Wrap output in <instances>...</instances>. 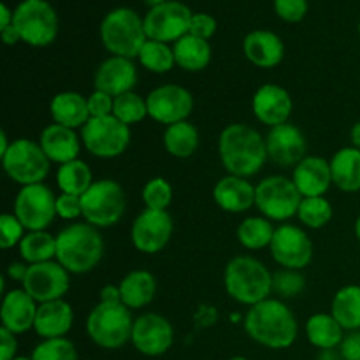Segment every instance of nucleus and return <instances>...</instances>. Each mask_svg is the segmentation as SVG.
I'll return each mask as SVG.
<instances>
[{
  "instance_id": "obj_1",
  "label": "nucleus",
  "mask_w": 360,
  "mask_h": 360,
  "mask_svg": "<svg viewBox=\"0 0 360 360\" xmlns=\"http://www.w3.org/2000/svg\"><path fill=\"white\" fill-rule=\"evenodd\" d=\"M218 155L225 171L239 178H252L266 165V137L246 123H231L218 137Z\"/></svg>"
},
{
  "instance_id": "obj_2",
  "label": "nucleus",
  "mask_w": 360,
  "mask_h": 360,
  "mask_svg": "<svg viewBox=\"0 0 360 360\" xmlns=\"http://www.w3.org/2000/svg\"><path fill=\"white\" fill-rule=\"evenodd\" d=\"M245 330L255 343L271 350L290 348L297 340V320L280 299H266L252 306L245 316Z\"/></svg>"
},
{
  "instance_id": "obj_3",
  "label": "nucleus",
  "mask_w": 360,
  "mask_h": 360,
  "mask_svg": "<svg viewBox=\"0 0 360 360\" xmlns=\"http://www.w3.org/2000/svg\"><path fill=\"white\" fill-rule=\"evenodd\" d=\"M105 245L97 227L77 221L67 225L56 234V262L70 274H84L94 271L104 257Z\"/></svg>"
},
{
  "instance_id": "obj_4",
  "label": "nucleus",
  "mask_w": 360,
  "mask_h": 360,
  "mask_svg": "<svg viewBox=\"0 0 360 360\" xmlns=\"http://www.w3.org/2000/svg\"><path fill=\"white\" fill-rule=\"evenodd\" d=\"M224 287L229 297L252 308L269 299L273 292V274L260 260L239 255L225 266Z\"/></svg>"
},
{
  "instance_id": "obj_5",
  "label": "nucleus",
  "mask_w": 360,
  "mask_h": 360,
  "mask_svg": "<svg viewBox=\"0 0 360 360\" xmlns=\"http://www.w3.org/2000/svg\"><path fill=\"white\" fill-rule=\"evenodd\" d=\"M101 41L112 56L137 58L148 41L144 20L129 7H116L102 20Z\"/></svg>"
},
{
  "instance_id": "obj_6",
  "label": "nucleus",
  "mask_w": 360,
  "mask_h": 360,
  "mask_svg": "<svg viewBox=\"0 0 360 360\" xmlns=\"http://www.w3.org/2000/svg\"><path fill=\"white\" fill-rule=\"evenodd\" d=\"M132 309L123 302H98L86 320V333L97 347L118 350L132 340Z\"/></svg>"
},
{
  "instance_id": "obj_7",
  "label": "nucleus",
  "mask_w": 360,
  "mask_h": 360,
  "mask_svg": "<svg viewBox=\"0 0 360 360\" xmlns=\"http://www.w3.org/2000/svg\"><path fill=\"white\" fill-rule=\"evenodd\" d=\"M83 220L97 229H108L118 224L127 210L123 186L115 179H98L81 195Z\"/></svg>"
},
{
  "instance_id": "obj_8",
  "label": "nucleus",
  "mask_w": 360,
  "mask_h": 360,
  "mask_svg": "<svg viewBox=\"0 0 360 360\" xmlns=\"http://www.w3.org/2000/svg\"><path fill=\"white\" fill-rule=\"evenodd\" d=\"M13 25L21 41L34 48L49 46L58 35V16L46 0H23L18 4Z\"/></svg>"
},
{
  "instance_id": "obj_9",
  "label": "nucleus",
  "mask_w": 360,
  "mask_h": 360,
  "mask_svg": "<svg viewBox=\"0 0 360 360\" xmlns=\"http://www.w3.org/2000/svg\"><path fill=\"white\" fill-rule=\"evenodd\" d=\"M0 160L11 181L21 186L37 185L44 181L46 176L49 174V165H51L41 144L25 139V137L13 141L7 153L2 155Z\"/></svg>"
},
{
  "instance_id": "obj_10",
  "label": "nucleus",
  "mask_w": 360,
  "mask_h": 360,
  "mask_svg": "<svg viewBox=\"0 0 360 360\" xmlns=\"http://www.w3.org/2000/svg\"><path fill=\"white\" fill-rule=\"evenodd\" d=\"M302 195L292 179L267 176L255 186V206L271 221H287L297 217Z\"/></svg>"
},
{
  "instance_id": "obj_11",
  "label": "nucleus",
  "mask_w": 360,
  "mask_h": 360,
  "mask_svg": "<svg viewBox=\"0 0 360 360\" xmlns=\"http://www.w3.org/2000/svg\"><path fill=\"white\" fill-rule=\"evenodd\" d=\"M81 143L94 157L116 158L129 148L130 127L112 115L104 118H90L81 129Z\"/></svg>"
},
{
  "instance_id": "obj_12",
  "label": "nucleus",
  "mask_w": 360,
  "mask_h": 360,
  "mask_svg": "<svg viewBox=\"0 0 360 360\" xmlns=\"http://www.w3.org/2000/svg\"><path fill=\"white\" fill-rule=\"evenodd\" d=\"M14 214L28 232L46 231L56 218V195L44 183L21 186L14 199Z\"/></svg>"
},
{
  "instance_id": "obj_13",
  "label": "nucleus",
  "mask_w": 360,
  "mask_h": 360,
  "mask_svg": "<svg viewBox=\"0 0 360 360\" xmlns=\"http://www.w3.org/2000/svg\"><path fill=\"white\" fill-rule=\"evenodd\" d=\"M192 16L193 13L188 9V6L169 0V2L151 7L148 11L146 16L143 18L144 30L151 41L169 44V42L179 41L188 34Z\"/></svg>"
},
{
  "instance_id": "obj_14",
  "label": "nucleus",
  "mask_w": 360,
  "mask_h": 360,
  "mask_svg": "<svg viewBox=\"0 0 360 360\" xmlns=\"http://www.w3.org/2000/svg\"><path fill=\"white\" fill-rule=\"evenodd\" d=\"M21 288L34 299L37 304L58 301L65 297L70 288V273L56 260L32 264Z\"/></svg>"
},
{
  "instance_id": "obj_15",
  "label": "nucleus",
  "mask_w": 360,
  "mask_h": 360,
  "mask_svg": "<svg viewBox=\"0 0 360 360\" xmlns=\"http://www.w3.org/2000/svg\"><path fill=\"white\" fill-rule=\"evenodd\" d=\"M274 262L283 269L302 271L313 260V243L301 227L281 224L276 227L273 243L269 246Z\"/></svg>"
},
{
  "instance_id": "obj_16",
  "label": "nucleus",
  "mask_w": 360,
  "mask_h": 360,
  "mask_svg": "<svg viewBox=\"0 0 360 360\" xmlns=\"http://www.w3.org/2000/svg\"><path fill=\"white\" fill-rule=\"evenodd\" d=\"M148 116L162 125L186 122L193 111V95L179 84H160L146 97Z\"/></svg>"
},
{
  "instance_id": "obj_17",
  "label": "nucleus",
  "mask_w": 360,
  "mask_h": 360,
  "mask_svg": "<svg viewBox=\"0 0 360 360\" xmlns=\"http://www.w3.org/2000/svg\"><path fill=\"white\" fill-rule=\"evenodd\" d=\"M172 231H174V224L167 211L144 210L134 220L130 238L137 252L144 255H155L169 245Z\"/></svg>"
},
{
  "instance_id": "obj_18",
  "label": "nucleus",
  "mask_w": 360,
  "mask_h": 360,
  "mask_svg": "<svg viewBox=\"0 0 360 360\" xmlns=\"http://www.w3.org/2000/svg\"><path fill=\"white\" fill-rule=\"evenodd\" d=\"M130 343L146 357H160L167 354L174 343L172 323L158 313H143L134 320Z\"/></svg>"
},
{
  "instance_id": "obj_19",
  "label": "nucleus",
  "mask_w": 360,
  "mask_h": 360,
  "mask_svg": "<svg viewBox=\"0 0 360 360\" xmlns=\"http://www.w3.org/2000/svg\"><path fill=\"white\" fill-rule=\"evenodd\" d=\"M267 155L281 167H292L308 157V141L304 132L294 123H283L269 129L266 136Z\"/></svg>"
},
{
  "instance_id": "obj_20",
  "label": "nucleus",
  "mask_w": 360,
  "mask_h": 360,
  "mask_svg": "<svg viewBox=\"0 0 360 360\" xmlns=\"http://www.w3.org/2000/svg\"><path fill=\"white\" fill-rule=\"evenodd\" d=\"M252 109L255 118L269 129L288 123L294 109V101L283 86L266 83L253 94Z\"/></svg>"
},
{
  "instance_id": "obj_21",
  "label": "nucleus",
  "mask_w": 360,
  "mask_h": 360,
  "mask_svg": "<svg viewBox=\"0 0 360 360\" xmlns=\"http://www.w3.org/2000/svg\"><path fill=\"white\" fill-rule=\"evenodd\" d=\"M94 84L95 90L105 91L115 98L134 91V86L137 84L136 65L130 58L109 56L95 70Z\"/></svg>"
},
{
  "instance_id": "obj_22",
  "label": "nucleus",
  "mask_w": 360,
  "mask_h": 360,
  "mask_svg": "<svg viewBox=\"0 0 360 360\" xmlns=\"http://www.w3.org/2000/svg\"><path fill=\"white\" fill-rule=\"evenodd\" d=\"M37 308V302L23 288H13L6 295H2V306H0L2 327L16 336L34 329Z\"/></svg>"
},
{
  "instance_id": "obj_23",
  "label": "nucleus",
  "mask_w": 360,
  "mask_h": 360,
  "mask_svg": "<svg viewBox=\"0 0 360 360\" xmlns=\"http://www.w3.org/2000/svg\"><path fill=\"white\" fill-rule=\"evenodd\" d=\"M213 199L225 213H246L255 206V186L246 178L227 174L214 185Z\"/></svg>"
},
{
  "instance_id": "obj_24",
  "label": "nucleus",
  "mask_w": 360,
  "mask_h": 360,
  "mask_svg": "<svg viewBox=\"0 0 360 360\" xmlns=\"http://www.w3.org/2000/svg\"><path fill=\"white\" fill-rule=\"evenodd\" d=\"M292 181L295 183L302 197H323V193L333 185L330 162L322 157L308 155L295 165Z\"/></svg>"
},
{
  "instance_id": "obj_25",
  "label": "nucleus",
  "mask_w": 360,
  "mask_h": 360,
  "mask_svg": "<svg viewBox=\"0 0 360 360\" xmlns=\"http://www.w3.org/2000/svg\"><path fill=\"white\" fill-rule=\"evenodd\" d=\"M243 51L248 62L259 69H273L283 60L285 44L274 32L253 30L243 41Z\"/></svg>"
},
{
  "instance_id": "obj_26",
  "label": "nucleus",
  "mask_w": 360,
  "mask_h": 360,
  "mask_svg": "<svg viewBox=\"0 0 360 360\" xmlns=\"http://www.w3.org/2000/svg\"><path fill=\"white\" fill-rule=\"evenodd\" d=\"M39 144L49 162H55L58 165L77 160L81 151V139L77 137L76 130L58 125V123H51L42 130Z\"/></svg>"
},
{
  "instance_id": "obj_27",
  "label": "nucleus",
  "mask_w": 360,
  "mask_h": 360,
  "mask_svg": "<svg viewBox=\"0 0 360 360\" xmlns=\"http://www.w3.org/2000/svg\"><path fill=\"white\" fill-rule=\"evenodd\" d=\"M74 311L65 299L42 302L37 308L34 330L41 340H56L65 338L72 329Z\"/></svg>"
},
{
  "instance_id": "obj_28",
  "label": "nucleus",
  "mask_w": 360,
  "mask_h": 360,
  "mask_svg": "<svg viewBox=\"0 0 360 360\" xmlns=\"http://www.w3.org/2000/svg\"><path fill=\"white\" fill-rule=\"evenodd\" d=\"M49 115L53 123L69 127V129H83L91 118L88 111V101L77 91H60L49 102Z\"/></svg>"
},
{
  "instance_id": "obj_29",
  "label": "nucleus",
  "mask_w": 360,
  "mask_h": 360,
  "mask_svg": "<svg viewBox=\"0 0 360 360\" xmlns=\"http://www.w3.org/2000/svg\"><path fill=\"white\" fill-rule=\"evenodd\" d=\"M120 294H122V302L127 308L141 309L150 304L157 295V280L150 271H130L120 281Z\"/></svg>"
},
{
  "instance_id": "obj_30",
  "label": "nucleus",
  "mask_w": 360,
  "mask_h": 360,
  "mask_svg": "<svg viewBox=\"0 0 360 360\" xmlns=\"http://www.w3.org/2000/svg\"><path fill=\"white\" fill-rule=\"evenodd\" d=\"M333 185L341 192L355 193L360 190V150L354 146L341 148L330 158Z\"/></svg>"
},
{
  "instance_id": "obj_31",
  "label": "nucleus",
  "mask_w": 360,
  "mask_h": 360,
  "mask_svg": "<svg viewBox=\"0 0 360 360\" xmlns=\"http://www.w3.org/2000/svg\"><path fill=\"white\" fill-rule=\"evenodd\" d=\"M174 51L176 65L181 67L186 72H200L206 69L213 56V49H211L210 41L195 37L192 34H186L179 41L174 42L172 46Z\"/></svg>"
},
{
  "instance_id": "obj_32",
  "label": "nucleus",
  "mask_w": 360,
  "mask_h": 360,
  "mask_svg": "<svg viewBox=\"0 0 360 360\" xmlns=\"http://www.w3.org/2000/svg\"><path fill=\"white\" fill-rule=\"evenodd\" d=\"M343 327L338 323L330 313H316L306 322V336L308 341L319 350H334L341 347L345 340Z\"/></svg>"
},
{
  "instance_id": "obj_33",
  "label": "nucleus",
  "mask_w": 360,
  "mask_h": 360,
  "mask_svg": "<svg viewBox=\"0 0 360 360\" xmlns=\"http://www.w3.org/2000/svg\"><path fill=\"white\" fill-rule=\"evenodd\" d=\"M330 315L345 330H360V285H347L334 294Z\"/></svg>"
},
{
  "instance_id": "obj_34",
  "label": "nucleus",
  "mask_w": 360,
  "mask_h": 360,
  "mask_svg": "<svg viewBox=\"0 0 360 360\" xmlns=\"http://www.w3.org/2000/svg\"><path fill=\"white\" fill-rule=\"evenodd\" d=\"M199 130L188 120L169 125L164 132L165 151L174 158H190L199 148Z\"/></svg>"
},
{
  "instance_id": "obj_35",
  "label": "nucleus",
  "mask_w": 360,
  "mask_h": 360,
  "mask_svg": "<svg viewBox=\"0 0 360 360\" xmlns=\"http://www.w3.org/2000/svg\"><path fill=\"white\" fill-rule=\"evenodd\" d=\"M56 185H58L60 193L83 195L94 185V174L86 162L77 158V160L60 165L56 171Z\"/></svg>"
},
{
  "instance_id": "obj_36",
  "label": "nucleus",
  "mask_w": 360,
  "mask_h": 360,
  "mask_svg": "<svg viewBox=\"0 0 360 360\" xmlns=\"http://www.w3.org/2000/svg\"><path fill=\"white\" fill-rule=\"evenodd\" d=\"M18 248L21 259L28 266L56 259V238L46 231L27 232Z\"/></svg>"
},
{
  "instance_id": "obj_37",
  "label": "nucleus",
  "mask_w": 360,
  "mask_h": 360,
  "mask_svg": "<svg viewBox=\"0 0 360 360\" xmlns=\"http://www.w3.org/2000/svg\"><path fill=\"white\" fill-rule=\"evenodd\" d=\"M276 229L266 217H250L239 224L238 241L246 250H264L271 246Z\"/></svg>"
},
{
  "instance_id": "obj_38",
  "label": "nucleus",
  "mask_w": 360,
  "mask_h": 360,
  "mask_svg": "<svg viewBox=\"0 0 360 360\" xmlns=\"http://www.w3.org/2000/svg\"><path fill=\"white\" fill-rule=\"evenodd\" d=\"M141 65L153 74H167L176 65L174 51L169 44L148 39L139 53Z\"/></svg>"
},
{
  "instance_id": "obj_39",
  "label": "nucleus",
  "mask_w": 360,
  "mask_h": 360,
  "mask_svg": "<svg viewBox=\"0 0 360 360\" xmlns=\"http://www.w3.org/2000/svg\"><path fill=\"white\" fill-rule=\"evenodd\" d=\"M333 204L326 197H302V202L297 211L299 221L313 231L326 227L333 220Z\"/></svg>"
},
{
  "instance_id": "obj_40",
  "label": "nucleus",
  "mask_w": 360,
  "mask_h": 360,
  "mask_svg": "<svg viewBox=\"0 0 360 360\" xmlns=\"http://www.w3.org/2000/svg\"><path fill=\"white\" fill-rule=\"evenodd\" d=\"M112 116L129 127L143 122V120L148 116L146 98L137 95L136 91H129V94L120 95V97L115 98Z\"/></svg>"
},
{
  "instance_id": "obj_41",
  "label": "nucleus",
  "mask_w": 360,
  "mask_h": 360,
  "mask_svg": "<svg viewBox=\"0 0 360 360\" xmlns=\"http://www.w3.org/2000/svg\"><path fill=\"white\" fill-rule=\"evenodd\" d=\"M32 360H77V350L67 338L42 340L32 352Z\"/></svg>"
},
{
  "instance_id": "obj_42",
  "label": "nucleus",
  "mask_w": 360,
  "mask_h": 360,
  "mask_svg": "<svg viewBox=\"0 0 360 360\" xmlns=\"http://www.w3.org/2000/svg\"><path fill=\"white\" fill-rule=\"evenodd\" d=\"M143 202L146 210L167 211L172 202V186L162 176H155L144 185L143 188Z\"/></svg>"
},
{
  "instance_id": "obj_43",
  "label": "nucleus",
  "mask_w": 360,
  "mask_h": 360,
  "mask_svg": "<svg viewBox=\"0 0 360 360\" xmlns=\"http://www.w3.org/2000/svg\"><path fill=\"white\" fill-rule=\"evenodd\" d=\"M306 278L301 271L281 269L273 274V292L281 299L297 297L304 292Z\"/></svg>"
},
{
  "instance_id": "obj_44",
  "label": "nucleus",
  "mask_w": 360,
  "mask_h": 360,
  "mask_svg": "<svg viewBox=\"0 0 360 360\" xmlns=\"http://www.w3.org/2000/svg\"><path fill=\"white\" fill-rule=\"evenodd\" d=\"M25 231L20 220L14 213H4L0 217V248L11 250L14 246H20L21 239L25 238Z\"/></svg>"
},
{
  "instance_id": "obj_45",
  "label": "nucleus",
  "mask_w": 360,
  "mask_h": 360,
  "mask_svg": "<svg viewBox=\"0 0 360 360\" xmlns=\"http://www.w3.org/2000/svg\"><path fill=\"white\" fill-rule=\"evenodd\" d=\"M274 11L287 23H299L308 13V0H274Z\"/></svg>"
},
{
  "instance_id": "obj_46",
  "label": "nucleus",
  "mask_w": 360,
  "mask_h": 360,
  "mask_svg": "<svg viewBox=\"0 0 360 360\" xmlns=\"http://www.w3.org/2000/svg\"><path fill=\"white\" fill-rule=\"evenodd\" d=\"M56 217L62 220H76L83 217V204H81V195H72V193H60L56 197Z\"/></svg>"
},
{
  "instance_id": "obj_47",
  "label": "nucleus",
  "mask_w": 360,
  "mask_h": 360,
  "mask_svg": "<svg viewBox=\"0 0 360 360\" xmlns=\"http://www.w3.org/2000/svg\"><path fill=\"white\" fill-rule=\"evenodd\" d=\"M88 101V111H90L91 118H104V116H111L112 109H115V97L101 90H94L86 97Z\"/></svg>"
},
{
  "instance_id": "obj_48",
  "label": "nucleus",
  "mask_w": 360,
  "mask_h": 360,
  "mask_svg": "<svg viewBox=\"0 0 360 360\" xmlns=\"http://www.w3.org/2000/svg\"><path fill=\"white\" fill-rule=\"evenodd\" d=\"M217 32V20H214L211 14L206 13H197L192 16L190 21V32L188 34L195 35V37L204 39V41H210L211 37Z\"/></svg>"
},
{
  "instance_id": "obj_49",
  "label": "nucleus",
  "mask_w": 360,
  "mask_h": 360,
  "mask_svg": "<svg viewBox=\"0 0 360 360\" xmlns=\"http://www.w3.org/2000/svg\"><path fill=\"white\" fill-rule=\"evenodd\" d=\"M340 355L343 360H360V330H352L345 336L340 347Z\"/></svg>"
},
{
  "instance_id": "obj_50",
  "label": "nucleus",
  "mask_w": 360,
  "mask_h": 360,
  "mask_svg": "<svg viewBox=\"0 0 360 360\" xmlns=\"http://www.w3.org/2000/svg\"><path fill=\"white\" fill-rule=\"evenodd\" d=\"M18 340L16 334L7 329H0V360L16 359Z\"/></svg>"
},
{
  "instance_id": "obj_51",
  "label": "nucleus",
  "mask_w": 360,
  "mask_h": 360,
  "mask_svg": "<svg viewBox=\"0 0 360 360\" xmlns=\"http://www.w3.org/2000/svg\"><path fill=\"white\" fill-rule=\"evenodd\" d=\"M27 273H28L27 262H11L9 266H7V278L16 281V283H23Z\"/></svg>"
},
{
  "instance_id": "obj_52",
  "label": "nucleus",
  "mask_w": 360,
  "mask_h": 360,
  "mask_svg": "<svg viewBox=\"0 0 360 360\" xmlns=\"http://www.w3.org/2000/svg\"><path fill=\"white\" fill-rule=\"evenodd\" d=\"M101 302H122L120 285H105L101 290Z\"/></svg>"
},
{
  "instance_id": "obj_53",
  "label": "nucleus",
  "mask_w": 360,
  "mask_h": 360,
  "mask_svg": "<svg viewBox=\"0 0 360 360\" xmlns=\"http://www.w3.org/2000/svg\"><path fill=\"white\" fill-rule=\"evenodd\" d=\"M0 35H2L4 44H7V46H14V44H18V42L21 41L20 34H18V30H16V27H14V25H11V27L0 30Z\"/></svg>"
},
{
  "instance_id": "obj_54",
  "label": "nucleus",
  "mask_w": 360,
  "mask_h": 360,
  "mask_svg": "<svg viewBox=\"0 0 360 360\" xmlns=\"http://www.w3.org/2000/svg\"><path fill=\"white\" fill-rule=\"evenodd\" d=\"M14 20V11L7 7V4H0V30L11 27Z\"/></svg>"
},
{
  "instance_id": "obj_55",
  "label": "nucleus",
  "mask_w": 360,
  "mask_h": 360,
  "mask_svg": "<svg viewBox=\"0 0 360 360\" xmlns=\"http://www.w3.org/2000/svg\"><path fill=\"white\" fill-rule=\"evenodd\" d=\"M350 137H352V143H354V148L360 150V122H357L354 127H352Z\"/></svg>"
},
{
  "instance_id": "obj_56",
  "label": "nucleus",
  "mask_w": 360,
  "mask_h": 360,
  "mask_svg": "<svg viewBox=\"0 0 360 360\" xmlns=\"http://www.w3.org/2000/svg\"><path fill=\"white\" fill-rule=\"evenodd\" d=\"M9 146H11L9 137H7L6 130H2V132H0V157L7 153V150H9Z\"/></svg>"
},
{
  "instance_id": "obj_57",
  "label": "nucleus",
  "mask_w": 360,
  "mask_h": 360,
  "mask_svg": "<svg viewBox=\"0 0 360 360\" xmlns=\"http://www.w3.org/2000/svg\"><path fill=\"white\" fill-rule=\"evenodd\" d=\"M319 360H338L334 355V350H320Z\"/></svg>"
},
{
  "instance_id": "obj_58",
  "label": "nucleus",
  "mask_w": 360,
  "mask_h": 360,
  "mask_svg": "<svg viewBox=\"0 0 360 360\" xmlns=\"http://www.w3.org/2000/svg\"><path fill=\"white\" fill-rule=\"evenodd\" d=\"M165 2H169V0H144V4H148V6H150V9L151 7H157V6H160V4H165Z\"/></svg>"
},
{
  "instance_id": "obj_59",
  "label": "nucleus",
  "mask_w": 360,
  "mask_h": 360,
  "mask_svg": "<svg viewBox=\"0 0 360 360\" xmlns=\"http://www.w3.org/2000/svg\"><path fill=\"white\" fill-rule=\"evenodd\" d=\"M354 231H355V238H357V241L360 243V214H359L357 220H355V227H354Z\"/></svg>"
},
{
  "instance_id": "obj_60",
  "label": "nucleus",
  "mask_w": 360,
  "mask_h": 360,
  "mask_svg": "<svg viewBox=\"0 0 360 360\" xmlns=\"http://www.w3.org/2000/svg\"><path fill=\"white\" fill-rule=\"evenodd\" d=\"M229 360H250V359H246V357H232V359H229Z\"/></svg>"
},
{
  "instance_id": "obj_61",
  "label": "nucleus",
  "mask_w": 360,
  "mask_h": 360,
  "mask_svg": "<svg viewBox=\"0 0 360 360\" xmlns=\"http://www.w3.org/2000/svg\"><path fill=\"white\" fill-rule=\"evenodd\" d=\"M13 360H32V357H16V359H13Z\"/></svg>"
},
{
  "instance_id": "obj_62",
  "label": "nucleus",
  "mask_w": 360,
  "mask_h": 360,
  "mask_svg": "<svg viewBox=\"0 0 360 360\" xmlns=\"http://www.w3.org/2000/svg\"><path fill=\"white\" fill-rule=\"evenodd\" d=\"M359 34H360V23H359Z\"/></svg>"
}]
</instances>
